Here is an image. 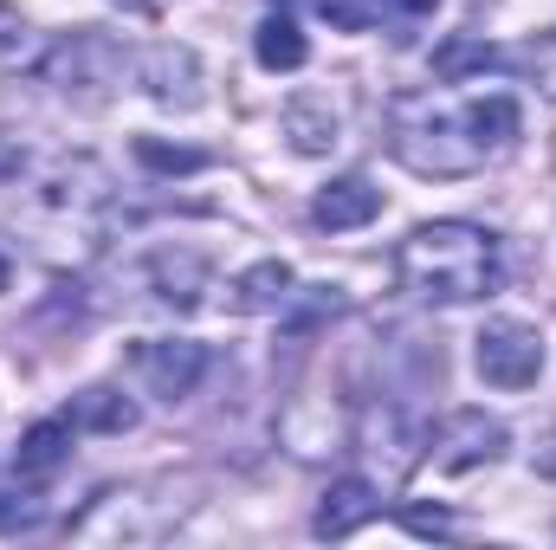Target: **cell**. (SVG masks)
<instances>
[{
    "instance_id": "6da1fadb",
    "label": "cell",
    "mask_w": 556,
    "mask_h": 550,
    "mask_svg": "<svg viewBox=\"0 0 556 550\" xmlns=\"http://www.w3.org/2000/svg\"><path fill=\"white\" fill-rule=\"evenodd\" d=\"M518 137V98L505 91H485V98H466V104H440V98H395V130L389 149L395 162H408L415 175H472L485 168L498 149H511Z\"/></svg>"
},
{
    "instance_id": "7a4b0ae2",
    "label": "cell",
    "mask_w": 556,
    "mask_h": 550,
    "mask_svg": "<svg viewBox=\"0 0 556 550\" xmlns=\"http://www.w3.org/2000/svg\"><path fill=\"white\" fill-rule=\"evenodd\" d=\"M395 278L420 304H479L505 285L498 234L479 221H427L395 247Z\"/></svg>"
},
{
    "instance_id": "3957f363",
    "label": "cell",
    "mask_w": 556,
    "mask_h": 550,
    "mask_svg": "<svg viewBox=\"0 0 556 550\" xmlns=\"http://www.w3.org/2000/svg\"><path fill=\"white\" fill-rule=\"evenodd\" d=\"M350 447L369 460L376 486H402L420 460H427V421L408 402L382 396V402H369V409L356 414V440Z\"/></svg>"
},
{
    "instance_id": "277c9868",
    "label": "cell",
    "mask_w": 556,
    "mask_h": 550,
    "mask_svg": "<svg viewBox=\"0 0 556 550\" xmlns=\"http://www.w3.org/2000/svg\"><path fill=\"white\" fill-rule=\"evenodd\" d=\"M505 447H511V427H505L498 414H485V409H453L440 427H427V466L446 473V479L492 466Z\"/></svg>"
},
{
    "instance_id": "5b68a950",
    "label": "cell",
    "mask_w": 556,
    "mask_h": 550,
    "mask_svg": "<svg viewBox=\"0 0 556 550\" xmlns=\"http://www.w3.org/2000/svg\"><path fill=\"white\" fill-rule=\"evenodd\" d=\"M472 363L492 389H531L544 376V337L538 324H518V317H492L479 337H472Z\"/></svg>"
},
{
    "instance_id": "8992f818",
    "label": "cell",
    "mask_w": 556,
    "mask_h": 550,
    "mask_svg": "<svg viewBox=\"0 0 556 550\" xmlns=\"http://www.w3.org/2000/svg\"><path fill=\"white\" fill-rule=\"evenodd\" d=\"M137 376L149 396L188 402L201 389V376H207V343H194V337H149V343H137Z\"/></svg>"
},
{
    "instance_id": "52a82bcc",
    "label": "cell",
    "mask_w": 556,
    "mask_h": 550,
    "mask_svg": "<svg viewBox=\"0 0 556 550\" xmlns=\"http://www.w3.org/2000/svg\"><path fill=\"white\" fill-rule=\"evenodd\" d=\"M382 214V188L369 182V175H337L330 188H317V201H311V221L324 227V234H350V227H369Z\"/></svg>"
},
{
    "instance_id": "ba28073f",
    "label": "cell",
    "mask_w": 556,
    "mask_h": 550,
    "mask_svg": "<svg viewBox=\"0 0 556 550\" xmlns=\"http://www.w3.org/2000/svg\"><path fill=\"white\" fill-rule=\"evenodd\" d=\"M376 512H382V486L363 479V473H350V479H330V492H324L311 532H317V538H350V532H363Z\"/></svg>"
},
{
    "instance_id": "9c48e42d",
    "label": "cell",
    "mask_w": 556,
    "mask_h": 550,
    "mask_svg": "<svg viewBox=\"0 0 556 550\" xmlns=\"http://www.w3.org/2000/svg\"><path fill=\"white\" fill-rule=\"evenodd\" d=\"M72 414H52V421H33L26 434H20V447H13V473L26 479V486H46L52 473H65V460H72Z\"/></svg>"
},
{
    "instance_id": "30bf717a",
    "label": "cell",
    "mask_w": 556,
    "mask_h": 550,
    "mask_svg": "<svg viewBox=\"0 0 556 550\" xmlns=\"http://www.w3.org/2000/svg\"><path fill=\"white\" fill-rule=\"evenodd\" d=\"M117 65H124V59H117V46H111L104 33H72V39H65V46H59V52H52L39 72H46L59 91H72V78L111 85V78H117Z\"/></svg>"
},
{
    "instance_id": "8fae6325",
    "label": "cell",
    "mask_w": 556,
    "mask_h": 550,
    "mask_svg": "<svg viewBox=\"0 0 556 550\" xmlns=\"http://www.w3.org/2000/svg\"><path fill=\"white\" fill-rule=\"evenodd\" d=\"M142 85L155 104L188 111V104H201V59L188 46H155V52H142Z\"/></svg>"
},
{
    "instance_id": "7c38bea8",
    "label": "cell",
    "mask_w": 556,
    "mask_h": 550,
    "mask_svg": "<svg viewBox=\"0 0 556 550\" xmlns=\"http://www.w3.org/2000/svg\"><path fill=\"white\" fill-rule=\"evenodd\" d=\"M291 298H298V278H291L285 260H260L227 285V311H240V317H273Z\"/></svg>"
},
{
    "instance_id": "4fadbf2b",
    "label": "cell",
    "mask_w": 556,
    "mask_h": 550,
    "mask_svg": "<svg viewBox=\"0 0 556 550\" xmlns=\"http://www.w3.org/2000/svg\"><path fill=\"white\" fill-rule=\"evenodd\" d=\"M253 59H260L266 72H298V65L311 59V39L298 33V20H291V13H278V7H273V13L260 20V33H253Z\"/></svg>"
},
{
    "instance_id": "5bb4252c",
    "label": "cell",
    "mask_w": 556,
    "mask_h": 550,
    "mask_svg": "<svg viewBox=\"0 0 556 550\" xmlns=\"http://www.w3.org/2000/svg\"><path fill=\"white\" fill-rule=\"evenodd\" d=\"M285 137L298 155H324L330 142H337V111H330V98H298L291 111H285Z\"/></svg>"
},
{
    "instance_id": "9a60e30c",
    "label": "cell",
    "mask_w": 556,
    "mask_h": 550,
    "mask_svg": "<svg viewBox=\"0 0 556 550\" xmlns=\"http://www.w3.org/2000/svg\"><path fill=\"white\" fill-rule=\"evenodd\" d=\"M149 278H155V298L162 304H175V311H188L201 291V278H207V260L201 253H155V266H149Z\"/></svg>"
},
{
    "instance_id": "2e32d148",
    "label": "cell",
    "mask_w": 556,
    "mask_h": 550,
    "mask_svg": "<svg viewBox=\"0 0 556 550\" xmlns=\"http://www.w3.org/2000/svg\"><path fill=\"white\" fill-rule=\"evenodd\" d=\"M72 427H98V434H130V427H137V402L98 383V389H85V396L72 402Z\"/></svg>"
},
{
    "instance_id": "e0dca14e",
    "label": "cell",
    "mask_w": 556,
    "mask_h": 550,
    "mask_svg": "<svg viewBox=\"0 0 556 550\" xmlns=\"http://www.w3.org/2000/svg\"><path fill=\"white\" fill-rule=\"evenodd\" d=\"M498 72H525V78H531V85L556 104V26L531 33L518 52H498Z\"/></svg>"
},
{
    "instance_id": "ac0fdd59",
    "label": "cell",
    "mask_w": 556,
    "mask_h": 550,
    "mask_svg": "<svg viewBox=\"0 0 556 550\" xmlns=\"http://www.w3.org/2000/svg\"><path fill=\"white\" fill-rule=\"evenodd\" d=\"M137 162L155 175H201L207 168V149H188V142H162V137H137Z\"/></svg>"
},
{
    "instance_id": "d6986e66",
    "label": "cell",
    "mask_w": 556,
    "mask_h": 550,
    "mask_svg": "<svg viewBox=\"0 0 556 550\" xmlns=\"http://www.w3.org/2000/svg\"><path fill=\"white\" fill-rule=\"evenodd\" d=\"M278 13H291V7H311V13H324L330 26H343V33H363L369 26V7L363 0H273Z\"/></svg>"
},
{
    "instance_id": "ffe728a7",
    "label": "cell",
    "mask_w": 556,
    "mask_h": 550,
    "mask_svg": "<svg viewBox=\"0 0 556 550\" xmlns=\"http://www.w3.org/2000/svg\"><path fill=\"white\" fill-rule=\"evenodd\" d=\"M39 518V499L26 492V486H13V479H0V532H26Z\"/></svg>"
},
{
    "instance_id": "44dd1931",
    "label": "cell",
    "mask_w": 556,
    "mask_h": 550,
    "mask_svg": "<svg viewBox=\"0 0 556 550\" xmlns=\"http://www.w3.org/2000/svg\"><path fill=\"white\" fill-rule=\"evenodd\" d=\"M26 52H33V26L13 7H0V65H20Z\"/></svg>"
},
{
    "instance_id": "7402d4cb",
    "label": "cell",
    "mask_w": 556,
    "mask_h": 550,
    "mask_svg": "<svg viewBox=\"0 0 556 550\" xmlns=\"http://www.w3.org/2000/svg\"><path fill=\"white\" fill-rule=\"evenodd\" d=\"M402 525H408L415 538H453V518H446V512H427V505H408Z\"/></svg>"
},
{
    "instance_id": "603a6c76",
    "label": "cell",
    "mask_w": 556,
    "mask_h": 550,
    "mask_svg": "<svg viewBox=\"0 0 556 550\" xmlns=\"http://www.w3.org/2000/svg\"><path fill=\"white\" fill-rule=\"evenodd\" d=\"M20 168H26V155H20V149H13V142H0V188H7V182H13V175H20Z\"/></svg>"
},
{
    "instance_id": "cb8c5ba5",
    "label": "cell",
    "mask_w": 556,
    "mask_h": 550,
    "mask_svg": "<svg viewBox=\"0 0 556 550\" xmlns=\"http://www.w3.org/2000/svg\"><path fill=\"white\" fill-rule=\"evenodd\" d=\"M395 7H402V13H433L440 0H395Z\"/></svg>"
},
{
    "instance_id": "d4e9b609",
    "label": "cell",
    "mask_w": 556,
    "mask_h": 550,
    "mask_svg": "<svg viewBox=\"0 0 556 550\" xmlns=\"http://www.w3.org/2000/svg\"><path fill=\"white\" fill-rule=\"evenodd\" d=\"M7 285H13V266H7V253H0V291H7Z\"/></svg>"
}]
</instances>
